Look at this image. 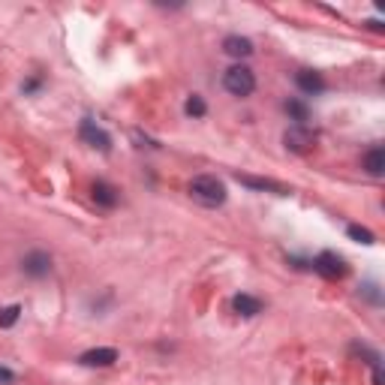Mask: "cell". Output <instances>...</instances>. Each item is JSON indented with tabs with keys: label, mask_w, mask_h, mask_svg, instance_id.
<instances>
[{
	"label": "cell",
	"mask_w": 385,
	"mask_h": 385,
	"mask_svg": "<svg viewBox=\"0 0 385 385\" xmlns=\"http://www.w3.org/2000/svg\"><path fill=\"white\" fill-rule=\"evenodd\" d=\"M190 196L202 208H220L226 202V184L217 181L214 175H199L190 181Z\"/></svg>",
	"instance_id": "cell-1"
},
{
	"label": "cell",
	"mask_w": 385,
	"mask_h": 385,
	"mask_svg": "<svg viewBox=\"0 0 385 385\" xmlns=\"http://www.w3.org/2000/svg\"><path fill=\"white\" fill-rule=\"evenodd\" d=\"M223 87L232 96H250L253 91H256V76H253L250 67H244V63H238V67L226 70L223 76Z\"/></svg>",
	"instance_id": "cell-2"
},
{
	"label": "cell",
	"mask_w": 385,
	"mask_h": 385,
	"mask_svg": "<svg viewBox=\"0 0 385 385\" xmlns=\"http://www.w3.org/2000/svg\"><path fill=\"white\" fill-rule=\"evenodd\" d=\"M313 265V271L316 274H322V277H329V280H337V277L346 274V262H343L337 253H331V250H325V253H319V256L310 262Z\"/></svg>",
	"instance_id": "cell-3"
},
{
	"label": "cell",
	"mask_w": 385,
	"mask_h": 385,
	"mask_svg": "<svg viewBox=\"0 0 385 385\" xmlns=\"http://www.w3.org/2000/svg\"><path fill=\"white\" fill-rule=\"evenodd\" d=\"M21 271L28 274V277H45L48 271H52V256L43 250H34V253H28V256L21 259Z\"/></svg>",
	"instance_id": "cell-4"
},
{
	"label": "cell",
	"mask_w": 385,
	"mask_h": 385,
	"mask_svg": "<svg viewBox=\"0 0 385 385\" xmlns=\"http://www.w3.org/2000/svg\"><path fill=\"white\" fill-rule=\"evenodd\" d=\"M283 142H286V147H289V151L304 154V151H310V147H313L316 136L310 133L307 127H289V129L283 133Z\"/></svg>",
	"instance_id": "cell-5"
},
{
	"label": "cell",
	"mask_w": 385,
	"mask_h": 385,
	"mask_svg": "<svg viewBox=\"0 0 385 385\" xmlns=\"http://www.w3.org/2000/svg\"><path fill=\"white\" fill-rule=\"evenodd\" d=\"M81 138L91 147H100V151H109L112 147V136L103 127H96V121H91V118L81 121Z\"/></svg>",
	"instance_id": "cell-6"
},
{
	"label": "cell",
	"mask_w": 385,
	"mask_h": 385,
	"mask_svg": "<svg viewBox=\"0 0 385 385\" xmlns=\"http://www.w3.org/2000/svg\"><path fill=\"white\" fill-rule=\"evenodd\" d=\"M85 367H109L118 362V349H112V346H100V349H87L85 355L79 358Z\"/></svg>",
	"instance_id": "cell-7"
},
{
	"label": "cell",
	"mask_w": 385,
	"mask_h": 385,
	"mask_svg": "<svg viewBox=\"0 0 385 385\" xmlns=\"http://www.w3.org/2000/svg\"><path fill=\"white\" fill-rule=\"evenodd\" d=\"M91 196L100 208H114V205H118V190H114L109 181H94Z\"/></svg>",
	"instance_id": "cell-8"
},
{
	"label": "cell",
	"mask_w": 385,
	"mask_h": 385,
	"mask_svg": "<svg viewBox=\"0 0 385 385\" xmlns=\"http://www.w3.org/2000/svg\"><path fill=\"white\" fill-rule=\"evenodd\" d=\"M295 81H298V87L304 94H322L325 91V81H322V76H319V72H313V70H301L298 76H295Z\"/></svg>",
	"instance_id": "cell-9"
},
{
	"label": "cell",
	"mask_w": 385,
	"mask_h": 385,
	"mask_svg": "<svg viewBox=\"0 0 385 385\" xmlns=\"http://www.w3.org/2000/svg\"><path fill=\"white\" fill-rule=\"evenodd\" d=\"M223 52L229 57H250L253 54V43L247 37H226L223 39Z\"/></svg>",
	"instance_id": "cell-10"
},
{
	"label": "cell",
	"mask_w": 385,
	"mask_h": 385,
	"mask_svg": "<svg viewBox=\"0 0 385 385\" xmlns=\"http://www.w3.org/2000/svg\"><path fill=\"white\" fill-rule=\"evenodd\" d=\"M364 169H367V175L382 178V171H385V151L382 147H371V151L364 154Z\"/></svg>",
	"instance_id": "cell-11"
},
{
	"label": "cell",
	"mask_w": 385,
	"mask_h": 385,
	"mask_svg": "<svg viewBox=\"0 0 385 385\" xmlns=\"http://www.w3.org/2000/svg\"><path fill=\"white\" fill-rule=\"evenodd\" d=\"M232 307H235V313H241V316H256V313H262V301L253 298V295H235Z\"/></svg>",
	"instance_id": "cell-12"
},
{
	"label": "cell",
	"mask_w": 385,
	"mask_h": 385,
	"mask_svg": "<svg viewBox=\"0 0 385 385\" xmlns=\"http://www.w3.org/2000/svg\"><path fill=\"white\" fill-rule=\"evenodd\" d=\"M238 181H241V184H247V187H253V190H271V193H280V196H286V193H289V190H286L283 184H277V181H268V178L238 175Z\"/></svg>",
	"instance_id": "cell-13"
},
{
	"label": "cell",
	"mask_w": 385,
	"mask_h": 385,
	"mask_svg": "<svg viewBox=\"0 0 385 385\" xmlns=\"http://www.w3.org/2000/svg\"><path fill=\"white\" fill-rule=\"evenodd\" d=\"M286 112L295 118V127H304L307 124V118H310V112H307V105L301 103V100H289L286 103Z\"/></svg>",
	"instance_id": "cell-14"
},
{
	"label": "cell",
	"mask_w": 385,
	"mask_h": 385,
	"mask_svg": "<svg viewBox=\"0 0 385 385\" xmlns=\"http://www.w3.org/2000/svg\"><path fill=\"white\" fill-rule=\"evenodd\" d=\"M21 316V307L19 304H10V307H0V329H12Z\"/></svg>",
	"instance_id": "cell-15"
},
{
	"label": "cell",
	"mask_w": 385,
	"mask_h": 385,
	"mask_svg": "<svg viewBox=\"0 0 385 385\" xmlns=\"http://www.w3.org/2000/svg\"><path fill=\"white\" fill-rule=\"evenodd\" d=\"M184 112L190 114V118H202V114L208 112V105H205V100H202V96H196V94H193L190 100L184 103Z\"/></svg>",
	"instance_id": "cell-16"
},
{
	"label": "cell",
	"mask_w": 385,
	"mask_h": 385,
	"mask_svg": "<svg viewBox=\"0 0 385 385\" xmlns=\"http://www.w3.org/2000/svg\"><path fill=\"white\" fill-rule=\"evenodd\" d=\"M346 232H349V238H352V241H362V244H373V232H371V229H364V226H349Z\"/></svg>",
	"instance_id": "cell-17"
},
{
	"label": "cell",
	"mask_w": 385,
	"mask_h": 385,
	"mask_svg": "<svg viewBox=\"0 0 385 385\" xmlns=\"http://www.w3.org/2000/svg\"><path fill=\"white\" fill-rule=\"evenodd\" d=\"M15 382V373L10 367H0V385H12Z\"/></svg>",
	"instance_id": "cell-18"
},
{
	"label": "cell",
	"mask_w": 385,
	"mask_h": 385,
	"mask_svg": "<svg viewBox=\"0 0 385 385\" xmlns=\"http://www.w3.org/2000/svg\"><path fill=\"white\" fill-rule=\"evenodd\" d=\"M362 292H364V295H367V298H371V301H376V304H379V292H376V286H373V283H367Z\"/></svg>",
	"instance_id": "cell-19"
},
{
	"label": "cell",
	"mask_w": 385,
	"mask_h": 385,
	"mask_svg": "<svg viewBox=\"0 0 385 385\" xmlns=\"http://www.w3.org/2000/svg\"><path fill=\"white\" fill-rule=\"evenodd\" d=\"M37 87H39V79H30V81H28V85H24V94H30V91H37Z\"/></svg>",
	"instance_id": "cell-20"
}]
</instances>
